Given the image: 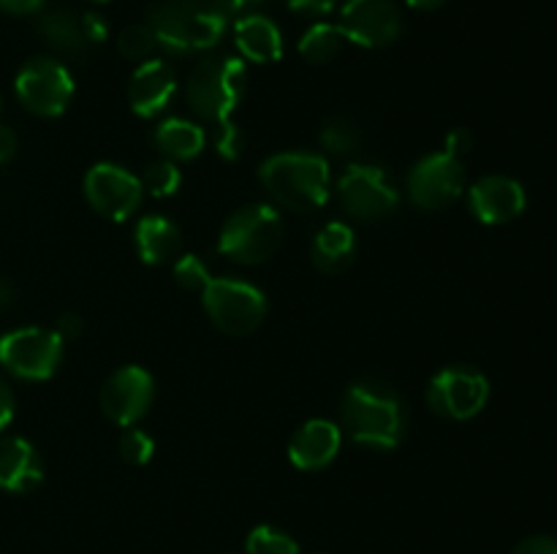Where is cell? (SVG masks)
Returning a JSON list of instances; mask_svg holds the SVG:
<instances>
[{
    "instance_id": "7bdbcfd3",
    "label": "cell",
    "mask_w": 557,
    "mask_h": 554,
    "mask_svg": "<svg viewBox=\"0 0 557 554\" xmlns=\"http://www.w3.org/2000/svg\"><path fill=\"white\" fill-rule=\"evenodd\" d=\"M96 3H107V0H96Z\"/></svg>"
},
{
    "instance_id": "ba28073f",
    "label": "cell",
    "mask_w": 557,
    "mask_h": 554,
    "mask_svg": "<svg viewBox=\"0 0 557 554\" xmlns=\"http://www.w3.org/2000/svg\"><path fill=\"white\" fill-rule=\"evenodd\" d=\"M490 400L487 375L468 364H451L435 373L428 386V402L438 416L451 421H468L479 416Z\"/></svg>"
},
{
    "instance_id": "6da1fadb",
    "label": "cell",
    "mask_w": 557,
    "mask_h": 554,
    "mask_svg": "<svg viewBox=\"0 0 557 554\" xmlns=\"http://www.w3.org/2000/svg\"><path fill=\"white\" fill-rule=\"evenodd\" d=\"M228 16L223 0H158L147 11V27L161 49L188 54L215 47L226 33Z\"/></svg>"
},
{
    "instance_id": "5b68a950",
    "label": "cell",
    "mask_w": 557,
    "mask_h": 554,
    "mask_svg": "<svg viewBox=\"0 0 557 554\" xmlns=\"http://www.w3.org/2000/svg\"><path fill=\"white\" fill-rule=\"evenodd\" d=\"M281 215L267 204H248L223 223L221 237H218V253L237 264H264L281 248Z\"/></svg>"
},
{
    "instance_id": "ab89813d",
    "label": "cell",
    "mask_w": 557,
    "mask_h": 554,
    "mask_svg": "<svg viewBox=\"0 0 557 554\" xmlns=\"http://www.w3.org/2000/svg\"><path fill=\"white\" fill-rule=\"evenodd\" d=\"M406 3L417 11H433L438 9V5H444L446 0H406Z\"/></svg>"
},
{
    "instance_id": "83f0119b",
    "label": "cell",
    "mask_w": 557,
    "mask_h": 554,
    "mask_svg": "<svg viewBox=\"0 0 557 554\" xmlns=\"http://www.w3.org/2000/svg\"><path fill=\"white\" fill-rule=\"evenodd\" d=\"M180 182H183V174H180V168L174 166L169 158L166 161H158L152 163V166H147L145 185L152 196H158V199H161V196L177 193Z\"/></svg>"
},
{
    "instance_id": "7c38bea8",
    "label": "cell",
    "mask_w": 557,
    "mask_h": 554,
    "mask_svg": "<svg viewBox=\"0 0 557 554\" xmlns=\"http://www.w3.org/2000/svg\"><path fill=\"white\" fill-rule=\"evenodd\" d=\"M337 27L346 41L379 49L400 36L403 16L395 0H346Z\"/></svg>"
},
{
    "instance_id": "4316f807",
    "label": "cell",
    "mask_w": 557,
    "mask_h": 554,
    "mask_svg": "<svg viewBox=\"0 0 557 554\" xmlns=\"http://www.w3.org/2000/svg\"><path fill=\"white\" fill-rule=\"evenodd\" d=\"M117 49L123 58L145 63V60H152V54L161 49V43H158L156 33L147 25H131L117 36Z\"/></svg>"
},
{
    "instance_id": "ffe728a7",
    "label": "cell",
    "mask_w": 557,
    "mask_h": 554,
    "mask_svg": "<svg viewBox=\"0 0 557 554\" xmlns=\"http://www.w3.org/2000/svg\"><path fill=\"white\" fill-rule=\"evenodd\" d=\"M234 41L239 54L250 63H275L283 54V36L272 20L248 14L234 25Z\"/></svg>"
},
{
    "instance_id": "4fadbf2b",
    "label": "cell",
    "mask_w": 557,
    "mask_h": 554,
    "mask_svg": "<svg viewBox=\"0 0 557 554\" xmlns=\"http://www.w3.org/2000/svg\"><path fill=\"white\" fill-rule=\"evenodd\" d=\"M85 196L98 215L109 217V221H125L141 204L145 185L123 166L98 163L87 172Z\"/></svg>"
},
{
    "instance_id": "e575fe53",
    "label": "cell",
    "mask_w": 557,
    "mask_h": 554,
    "mask_svg": "<svg viewBox=\"0 0 557 554\" xmlns=\"http://www.w3.org/2000/svg\"><path fill=\"white\" fill-rule=\"evenodd\" d=\"M82 25H85L87 41L90 43H101L109 33L107 20H103L101 14H96V11H87V14H82Z\"/></svg>"
},
{
    "instance_id": "60d3db41",
    "label": "cell",
    "mask_w": 557,
    "mask_h": 554,
    "mask_svg": "<svg viewBox=\"0 0 557 554\" xmlns=\"http://www.w3.org/2000/svg\"><path fill=\"white\" fill-rule=\"evenodd\" d=\"M256 3H261V0H223V5L228 9V14H234V11H245Z\"/></svg>"
},
{
    "instance_id": "277c9868",
    "label": "cell",
    "mask_w": 557,
    "mask_h": 554,
    "mask_svg": "<svg viewBox=\"0 0 557 554\" xmlns=\"http://www.w3.org/2000/svg\"><path fill=\"white\" fill-rule=\"evenodd\" d=\"M248 87V68L243 60L218 54V58H205L190 71L185 96H188L190 109L207 123H218V128L232 123V112L239 106Z\"/></svg>"
},
{
    "instance_id": "e0dca14e",
    "label": "cell",
    "mask_w": 557,
    "mask_h": 554,
    "mask_svg": "<svg viewBox=\"0 0 557 554\" xmlns=\"http://www.w3.org/2000/svg\"><path fill=\"white\" fill-rule=\"evenodd\" d=\"M341 427L326 418H313L305 427L297 429V435L288 443V459L299 470H321L330 465L341 451Z\"/></svg>"
},
{
    "instance_id": "d6986e66",
    "label": "cell",
    "mask_w": 557,
    "mask_h": 554,
    "mask_svg": "<svg viewBox=\"0 0 557 554\" xmlns=\"http://www.w3.org/2000/svg\"><path fill=\"white\" fill-rule=\"evenodd\" d=\"M136 250L150 266L174 264L183 255V234L169 217L147 215L136 226Z\"/></svg>"
},
{
    "instance_id": "d4e9b609",
    "label": "cell",
    "mask_w": 557,
    "mask_h": 554,
    "mask_svg": "<svg viewBox=\"0 0 557 554\" xmlns=\"http://www.w3.org/2000/svg\"><path fill=\"white\" fill-rule=\"evenodd\" d=\"M319 139L335 155H348V152L359 150V144H362V128H359L357 119L346 117V114H335V117L321 125Z\"/></svg>"
},
{
    "instance_id": "cb8c5ba5",
    "label": "cell",
    "mask_w": 557,
    "mask_h": 554,
    "mask_svg": "<svg viewBox=\"0 0 557 554\" xmlns=\"http://www.w3.org/2000/svg\"><path fill=\"white\" fill-rule=\"evenodd\" d=\"M343 41H346V36L341 33V27L321 22V25H313L305 33L302 41H299V54L313 65L330 63L341 54Z\"/></svg>"
},
{
    "instance_id": "8d00e7d4",
    "label": "cell",
    "mask_w": 557,
    "mask_h": 554,
    "mask_svg": "<svg viewBox=\"0 0 557 554\" xmlns=\"http://www.w3.org/2000/svg\"><path fill=\"white\" fill-rule=\"evenodd\" d=\"M82 329H85V324H82L79 315H74V313L60 315L58 326H54V331L60 335V340H74V337L82 335Z\"/></svg>"
},
{
    "instance_id": "8fae6325",
    "label": "cell",
    "mask_w": 557,
    "mask_h": 554,
    "mask_svg": "<svg viewBox=\"0 0 557 554\" xmlns=\"http://www.w3.org/2000/svg\"><path fill=\"white\" fill-rule=\"evenodd\" d=\"M337 196L348 215L359 221H381L400 204V193L379 166H348L337 179Z\"/></svg>"
},
{
    "instance_id": "8992f818",
    "label": "cell",
    "mask_w": 557,
    "mask_h": 554,
    "mask_svg": "<svg viewBox=\"0 0 557 554\" xmlns=\"http://www.w3.org/2000/svg\"><path fill=\"white\" fill-rule=\"evenodd\" d=\"M201 299L212 324L234 337L253 335L267 315L264 293L237 277H212Z\"/></svg>"
},
{
    "instance_id": "ac0fdd59",
    "label": "cell",
    "mask_w": 557,
    "mask_h": 554,
    "mask_svg": "<svg viewBox=\"0 0 557 554\" xmlns=\"http://www.w3.org/2000/svg\"><path fill=\"white\" fill-rule=\"evenodd\" d=\"M41 456L25 438L0 440V489L14 494L30 492L41 483Z\"/></svg>"
},
{
    "instance_id": "f546056e",
    "label": "cell",
    "mask_w": 557,
    "mask_h": 554,
    "mask_svg": "<svg viewBox=\"0 0 557 554\" xmlns=\"http://www.w3.org/2000/svg\"><path fill=\"white\" fill-rule=\"evenodd\" d=\"M152 451H156V443L147 432L141 429H128V432L120 438V454L128 465H147L152 459Z\"/></svg>"
},
{
    "instance_id": "ee69618b",
    "label": "cell",
    "mask_w": 557,
    "mask_h": 554,
    "mask_svg": "<svg viewBox=\"0 0 557 554\" xmlns=\"http://www.w3.org/2000/svg\"><path fill=\"white\" fill-rule=\"evenodd\" d=\"M315 554H326V552H315Z\"/></svg>"
},
{
    "instance_id": "9c48e42d",
    "label": "cell",
    "mask_w": 557,
    "mask_h": 554,
    "mask_svg": "<svg viewBox=\"0 0 557 554\" xmlns=\"http://www.w3.org/2000/svg\"><path fill=\"white\" fill-rule=\"evenodd\" d=\"M14 90L27 112L38 114V117H58L69 109L71 96H74V79L58 60L33 58L16 74Z\"/></svg>"
},
{
    "instance_id": "3957f363",
    "label": "cell",
    "mask_w": 557,
    "mask_h": 554,
    "mask_svg": "<svg viewBox=\"0 0 557 554\" xmlns=\"http://www.w3.org/2000/svg\"><path fill=\"white\" fill-rule=\"evenodd\" d=\"M267 193L292 212H310L330 196V163L313 152H277L259 168Z\"/></svg>"
},
{
    "instance_id": "9a60e30c",
    "label": "cell",
    "mask_w": 557,
    "mask_h": 554,
    "mask_svg": "<svg viewBox=\"0 0 557 554\" xmlns=\"http://www.w3.org/2000/svg\"><path fill=\"white\" fill-rule=\"evenodd\" d=\"M525 188L506 174H490V177L473 182L468 190V206H471L473 217H479L487 226L515 221L525 212Z\"/></svg>"
},
{
    "instance_id": "74e56055",
    "label": "cell",
    "mask_w": 557,
    "mask_h": 554,
    "mask_svg": "<svg viewBox=\"0 0 557 554\" xmlns=\"http://www.w3.org/2000/svg\"><path fill=\"white\" fill-rule=\"evenodd\" d=\"M41 5H44V0H0V9L9 11V14H16V16L36 14Z\"/></svg>"
},
{
    "instance_id": "b9f144b4",
    "label": "cell",
    "mask_w": 557,
    "mask_h": 554,
    "mask_svg": "<svg viewBox=\"0 0 557 554\" xmlns=\"http://www.w3.org/2000/svg\"><path fill=\"white\" fill-rule=\"evenodd\" d=\"M11 302H14V288L9 282H0V310L9 307Z\"/></svg>"
},
{
    "instance_id": "7402d4cb",
    "label": "cell",
    "mask_w": 557,
    "mask_h": 554,
    "mask_svg": "<svg viewBox=\"0 0 557 554\" xmlns=\"http://www.w3.org/2000/svg\"><path fill=\"white\" fill-rule=\"evenodd\" d=\"M38 33H41L49 47L58 49L60 54H69V58H82L87 52V47H90L85 25H82V16L69 9L47 11L38 20Z\"/></svg>"
},
{
    "instance_id": "d590c367",
    "label": "cell",
    "mask_w": 557,
    "mask_h": 554,
    "mask_svg": "<svg viewBox=\"0 0 557 554\" xmlns=\"http://www.w3.org/2000/svg\"><path fill=\"white\" fill-rule=\"evenodd\" d=\"M14 407H16L14 391H11V386L0 378V429H5L11 424V418H14Z\"/></svg>"
},
{
    "instance_id": "30bf717a",
    "label": "cell",
    "mask_w": 557,
    "mask_h": 554,
    "mask_svg": "<svg viewBox=\"0 0 557 554\" xmlns=\"http://www.w3.org/2000/svg\"><path fill=\"white\" fill-rule=\"evenodd\" d=\"M462 190H466L462 161L444 150L422 158L408 174V193L419 210H444L451 201L460 199Z\"/></svg>"
},
{
    "instance_id": "f35d334b",
    "label": "cell",
    "mask_w": 557,
    "mask_h": 554,
    "mask_svg": "<svg viewBox=\"0 0 557 554\" xmlns=\"http://www.w3.org/2000/svg\"><path fill=\"white\" fill-rule=\"evenodd\" d=\"M16 152V134L9 125H0V163L11 161V155Z\"/></svg>"
},
{
    "instance_id": "484cf974",
    "label": "cell",
    "mask_w": 557,
    "mask_h": 554,
    "mask_svg": "<svg viewBox=\"0 0 557 554\" xmlns=\"http://www.w3.org/2000/svg\"><path fill=\"white\" fill-rule=\"evenodd\" d=\"M245 554H299V543L283 530L259 525L250 530L248 541H245Z\"/></svg>"
},
{
    "instance_id": "836d02e7",
    "label": "cell",
    "mask_w": 557,
    "mask_h": 554,
    "mask_svg": "<svg viewBox=\"0 0 557 554\" xmlns=\"http://www.w3.org/2000/svg\"><path fill=\"white\" fill-rule=\"evenodd\" d=\"M471 147H473L471 130H468V128H455L449 136H446L444 152H449V155L460 158V161H462V155H466V152L471 150Z\"/></svg>"
},
{
    "instance_id": "52a82bcc",
    "label": "cell",
    "mask_w": 557,
    "mask_h": 554,
    "mask_svg": "<svg viewBox=\"0 0 557 554\" xmlns=\"http://www.w3.org/2000/svg\"><path fill=\"white\" fill-rule=\"evenodd\" d=\"M63 358V340L54 329L25 326L0 337V364L22 380H47Z\"/></svg>"
},
{
    "instance_id": "2e32d148",
    "label": "cell",
    "mask_w": 557,
    "mask_h": 554,
    "mask_svg": "<svg viewBox=\"0 0 557 554\" xmlns=\"http://www.w3.org/2000/svg\"><path fill=\"white\" fill-rule=\"evenodd\" d=\"M174 90H177V76L163 60H145L136 68L128 81V103L139 117H156L158 112L169 106Z\"/></svg>"
},
{
    "instance_id": "1f68e13d",
    "label": "cell",
    "mask_w": 557,
    "mask_h": 554,
    "mask_svg": "<svg viewBox=\"0 0 557 554\" xmlns=\"http://www.w3.org/2000/svg\"><path fill=\"white\" fill-rule=\"evenodd\" d=\"M218 150L223 158H237L243 150V134H239L237 125H223L221 134H218Z\"/></svg>"
},
{
    "instance_id": "7a4b0ae2",
    "label": "cell",
    "mask_w": 557,
    "mask_h": 554,
    "mask_svg": "<svg viewBox=\"0 0 557 554\" xmlns=\"http://www.w3.org/2000/svg\"><path fill=\"white\" fill-rule=\"evenodd\" d=\"M343 429L359 445L392 451L403 440L406 411L392 386L381 380H357L348 386L341 405Z\"/></svg>"
},
{
    "instance_id": "5bb4252c",
    "label": "cell",
    "mask_w": 557,
    "mask_h": 554,
    "mask_svg": "<svg viewBox=\"0 0 557 554\" xmlns=\"http://www.w3.org/2000/svg\"><path fill=\"white\" fill-rule=\"evenodd\" d=\"M152 394H156L152 375L131 364V367H123L109 375L101 389V407L114 424L134 427L150 411Z\"/></svg>"
},
{
    "instance_id": "d6a6232c",
    "label": "cell",
    "mask_w": 557,
    "mask_h": 554,
    "mask_svg": "<svg viewBox=\"0 0 557 554\" xmlns=\"http://www.w3.org/2000/svg\"><path fill=\"white\" fill-rule=\"evenodd\" d=\"M294 14L302 16H326L335 9V0H286Z\"/></svg>"
},
{
    "instance_id": "4dcf8cb0",
    "label": "cell",
    "mask_w": 557,
    "mask_h": 554,
    "mask_svg": "<svg viewBox=\"0 0 557 554\" xmlns=\"http://www.w3.org/2000/svg\"><path fill=\"white\" fill-rule=\"evenodd\" d=\"M511 554H557V538L555 536H531L520 541Z\"/></svg>"
},
{
    "instance_id": "f1b7e54d",
    "label": "cell",
    "mask_w": 557,
    "mask_h": 554,
    "mask_svg": "<svg viewBox=\"0 0 557 554\" xmlns=\"http://www.w3.org/2000/svg\"><path fill=\"white\" fill-rule=\"evenodd\" d=\"M174 280H177L185 291H205L207 282H210L212 277L199 255L183 253L174 261Z\"/></svg>"
},
{
    "instance_id": "603a6c76",
    "label": "cell",
    "mask_w": 557,
    "mask_h": 554,
    "mask_svg": "<svg viewBox=\"0 0 557 554\" xmlns=\"http://www.w3.org/2000/svg\"><path fill=\"white\" fill-rule=\"evenodd\" d=\"M205 130L183 117H169L156 128V147L172 161H190L205 150Z\"/></svg>"
},
{
    "instance_id": "44dd1931",
    "label": "cell",
    "mask_w": 557,
    "mask_h": 554,
    "mask_svg": "<svg viewBox=\"0 0 557 554\" xmlns=\"http://www.w3.org/2000/svg\"><path fill=\"white\" fill-rule=\"evenodd\" d=\"M354 250H357V239L354 231L346 223H326L324 228H319V234L313 237V264L319 266L326 275H337V272L348 269V264L354 261Z\"/></svg>"
}]
</instances>
